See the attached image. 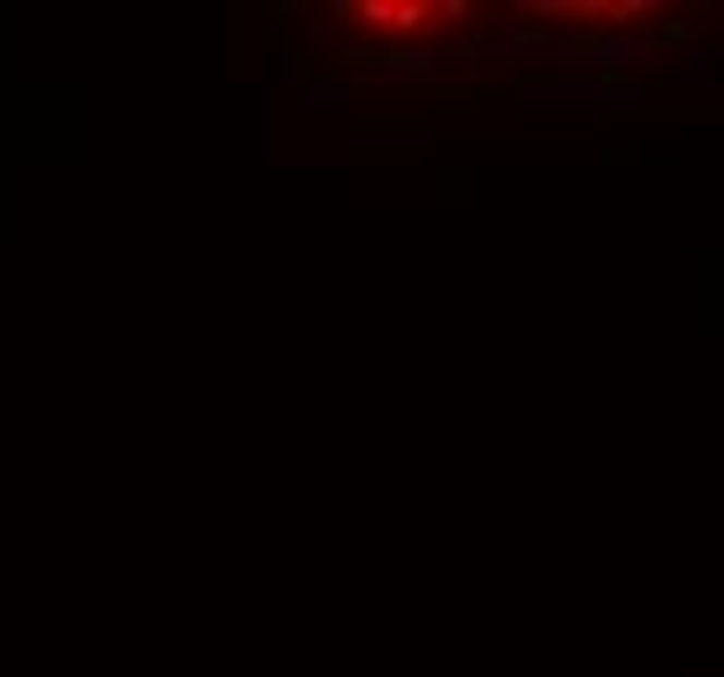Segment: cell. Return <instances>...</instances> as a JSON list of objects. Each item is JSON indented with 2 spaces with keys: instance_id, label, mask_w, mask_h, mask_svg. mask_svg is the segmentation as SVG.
Instances as JSON below:
<instances>
[{
  "instance_id": "7a4b0ae2",
  "label": "cell",
  "mask_w": 724,
  "mask_h": 677,
  "mask_svg": "<svg viewBox=\"0 0 724 677\" xmlns=\"http://www.w3.org/2000/svg\"><path fill=\"white\" fill-rule=\"evenodd\" d=\"M527 99L532 105L538 99H636V89H620V84H553V89H532Z\"/></svg>"
},
{
  "instance_id": "6da1fadb",
  "label": "cell",
  "mask_w": 724,
  "mask_h": 677,
  "mask_svg": "<svg viewBox=\"0 0 724 677\" xmlns=\"http://www.w3.org/2000/svg\"><path fill=\"white\" fill-rule=\"evenodd\" d=\"M594 69H610V63H652L656 43H641V37H605V43L589 47Z\"/></svg>"
}]
</instances>
